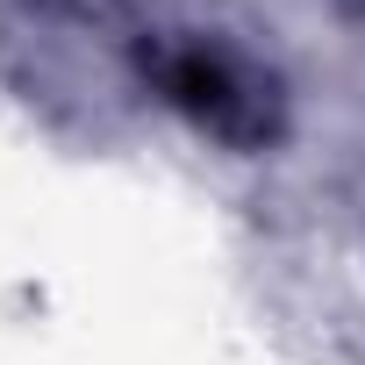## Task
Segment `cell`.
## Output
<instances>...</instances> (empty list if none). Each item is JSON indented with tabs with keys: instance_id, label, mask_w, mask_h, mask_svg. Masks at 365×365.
<instances>
[{
	"instance_id": "obj_1",
	"label": "cell",
	"mask_w": 365,
	"mask_h": 365,
	"mask_svg": "<svg viewBox=\"0 0 365 365\" xmlns=\"http://www.w3.org/2000/svg\"><path fill=\"white\" fill-rule=\"evenodd\" d=\"M150 79L158 93L179 108V115H194L208 136L222 143H265L272 136V93L230 58V51H208V43H172L150 58Z\"/></svg>"
}]
</instances>
